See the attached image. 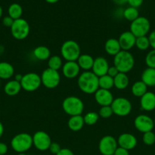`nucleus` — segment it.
<instances>
[{
    "label": "nucleus",
    "instance_id": "nucleus-1",
    "mask_svg": "<svg viewBox=\"0 0 155 155\" xmlns=\"http://www.w3.org/2000/svg\"><path fill=\"white\" fill-rule=\"evenodd\" d=\"M78 86L82 92L94 94L99 89V77L92 71H84L78 77Z\"/></svg>",
    "mask_w": 155,
    "mask_h": 155
},
{
    "label": "nucleus",
    "instance_id": "nucleus-2",
    "mask_svg": "<svg viewBox=\"0 0 155 155\" xmlns=\"http://www.w3.org/2000/svg\"><path fill=\"white\" fill-rule=\"evenodd\" d=\"M113 64L120 73L127 74L135 66V58L129 51L121 50L114 56Z\"/></svg>",
    "mask_w": 155,
    "mask_h": 155
},
{
    "label": "nucleus",
    "instance_id": "nucleus-3",
    "mask_svg": "<svg viewBox=\"0 0 155 155\" xmlns=\"http://www.w3.org/2000/svg\"><path fill=\"white\" fill-rule=\"evenodd\" d=\"M33 146V137L27 133H20L11 140V147L15 152L25 153Z\"/></svg>",
    "mask_w": 155,
    "mask_h": 155
},
{
    "label": "nucleus",
    "instance_id": "nucleus-4",
    "mask_svg": "<svg viewBox=\"0 0 155 155\" xmlns=\"http://www.w3.org/2000/svg\"><path fill=\"white\" fill-rule=\"evenodd\" d=\"M62 107L65 114L71 116L81 115L84 108V104L82 100L74 95H70L63 100Z\"/></svg>",
    "mask_w": 155,
    "mask_h": 155
},
{
    "label": "nucleus",
    "instance_id": "nucleus-5",
    "mask_svg": "<svg viewBox=\"0 0 155 155\" xmlns=\"http://www.w3.org/2000/svg\"><path fill=\"white\" fill-rule=\"evenodd\" d=\"M60 53L62 58L66 61H77L81 55V48L75 41L67 40L62 43Z\"/></svg>",
    "mask_w": 155,
    "mask_h": 155
},
{
    "label": "nucleus",
    "instance_id": "nucleus-6",
    "mask_svg": "<svg viewBox=\"0 0 155 155\" xmlns=\"http://www.w3.org/2000/svg\"><path fill=\"white\" fill-rule=\"evenodd\" d=\"M10 29L12 36L18 40L26 39L29 36L30 30L29 23L22 18L15 20Z\"/></svg>",
    "mask_w": 155,
    "mask_h": 155
},
{
    "label": "nucleus",
    "instance_id": "nucleus-7",
    "mask_svg": "<svg viewBox=\"0 0 155 155\" xmlns=\"http://www.w3.org/2000/svg\"><path fill=\"white\" fill-rule=\"evenodd\" d=\"M150 29V23L145 17L139 16L137 19L131 22L129 31L135 37L147 36Z\"/></svg>",
    "mask_w": 155,
    "mask_h": 155
},
{
    "label": "nucleus",
    "instance_id": "nucleus-8",
    "mask_svg": "<svg viewBox=\"0 0 155 155\" xmlns=\"http://www.w3.org/2000/svg\"><path fill=\"white\" fill-rule=\"evenodd\" d=\"M41 77L35 72H30L23 75L21 81V88L28 92L37 90L41 86Z\"/></svg>",
    "mask_w": 155,
    "mask_h": 155
},
{
    "label": "nucleus",
    "instance_id": "nucleus-9",
    "mask_svg": "<svg viewBox=\"0 0 155 155\" xmlns=\"http://www.w3.org/2000/svg\"><path fill=\"white\" fill-rule=\"evenodd\" d=\"M111 107L113 111V114L118 117H126L131 113L132 105L131 101L126 98L119 97L114 98L113 101L111 104Z\"/></svg>",
    "mask_w": 155,
    "mask_h": 155
},
{
    "label": "nucleus",
    "instance_id": "nucleus-10",
    "mask_svg": "<svg viewBox=\"0 0 155 155\" xmlns=\"http://www.w3.org/2000/svg\"><path fill=\"white\" fill-rule=\"evenodd\" d=\"M41 77V83L47 89H55L59 85L61 77L59 71L46 68L43 71Z\"/></svg>",
    "mask_w": 155,
    "mask_h": 155
},
{
    "label": "nucleus",
    "instance_id": "nucleus-11",
    "mask_svg": "<svg viewBox=\"0 0 155 155\" xmlns=\"http://www.w3.org/2000/svg\"><path fill=\"white\" fill-rule=\"evenodd\" d=\"M117 148V140L112 136H103L99 142V151L102 155H113Z\"/></svg>",
    "mask_w": 155,
    "mask_h": 155
},
{
    "label": "nucleus",
    "instance_id": "nucleus-12",
    "mask_svg": "<svg viewBox=\"0 0 155 155\" xmlns=\"http://www.w3.org/2000/svg\"><path fill=\"white\" fill-rule=\"evenodd\" d=\"M33 145L37 150L41 151H45L49 150L52 140L50 136L47 133L44 131H37L33 134Z\"/></svg>",
    "mask_w": 155,
    "mask_h": 155
},
{
    "label": "nucleus",
    "instance_id": "nucleus-13",
    "mask_svg": "<svg viewBox=\"0 0 155 155\" xmlns=\"http://www.w3.org/2000/svg\"><path fill=\"white\" fill-rule=\"evenodd\" d=\"M134 126L140 133H147L152 131L154 127L153 120L145 114H140L134 120Z\"/></svg>",
    "mask_w": 155,
    "mask_h": 155
},
{
    "label": "nucleus",
    "instance_id": "nucleus-14",
    "mask_svg": "<svg viewBox=\"0 0 155 155\" xmlns=\"http://www.w3.org/2000/svg\"><path fill=\"white\" fill-rule=\"evenodd\" d=\"M118 146L128 150H132L137 146L138 140L134 135L129 133H122L117 139Z\"/></svg>",
    "mask_w": 155,
    "mask_h": 155
},
{
    "label": "nucleus",
    "instance_id": "nucleus-15",
    "mask_svg": "<svg viewBox=\"0 0 155 155\" xmlns=\"http://www.w3.org/2000/svg\"><path fill=\"white\" fill-rule=\"evenodd\" d=\"M94 99L99 105L103 107V106L111 105V104L113 101L114 98L113 95L110 92V90L99 89L94 93Z\"/></svg>",
    "mask_w": 155,
    "mask_h": 155
},
{
    "label": "nucleus",
    "instance_id": "nucleus-16",
    "mask_svg": "<svg viewBox=\"0 0 155 155\" xmlns=\"http://www.w3.org/2000/svg\"><path fill=\"white\" fill-rule=\"evenodd\" d=\"M109 63L108 61L103 57H97L94 59V64H93L91 71L95 74L97 77H100L107 74L109 69Z\"/></svg>",
    "mask_w": 155,
    "mask_h": 155
},
{
    "label": "nucleus",
    "instance_id": "nucleus-17",
    "mask_svg": "<svg viewBox=\"0 0 155 155\" xmlns=\"http://www.w3.org/2000/svg\"><path fill=\"white\" fill-rule=\"evenodd\" d=\"M135 40L136 37L129 30L121 33L118 39L121 49L124 51H129L135 46Z\"/></svg>",
    "mask_w": 155,
    "mask_h": 155
},
{
    "label": "nucleus",
    "instance_id": "nucleus-18",
    "mask_svg": "<svg viewBox=\"0 0 155 155\" xmlns=\"http://www.w3.org/2000/svg\"><path fill=\"white\" fill-rule=\"evenodd\" d=\"M80 71L77 61H66L62 68V74L67 79L76 78L80 75Z\"/></svg>",
    "mask_w": 155,
    "mask_h": 155
},
{
    "label": "nucleus",
    "instance_id": "nucleus-19",
    "mask_svg": "<svg viewBox=\"0 0 155 155\" xmlns=\"http://www.w3.org/2000/svg\"><path fill=\"white\" fill-rule=\"evenodd\" d=\"M141 109L144 111H152L155 109V93L147 91L140 98Z\"/></svg>",
    "mask_w": 155,
    "mask_h": 155
},
{
    "label": "nucleus",
    "instance_id": "nucleus-20",
    "mask_svg": "<svg viewBox=\"0 0 155 155\" xmlns=\"http://www.w3.org/2000/svg\"><path fill=\"white\" fill-rule=\"evenodd\" d=\"M104 49L108 54L112 56H115L122 50L118 39H114V38H110L106 41Z\"/></svg>",
    "mask_w": 155,
    "mask_h": 155
},
{
    "label": "nucleus",
    "instance_id": "nucleus-21",
    "mask_svg": "<svg viewBox=\"0 0 155 155\" xmlns=\"http://www.w3.org/2000/svg\"><path fill=\"white\" fill-rule=\"evenodd\" d=\"M21 89L22 88L20 82L16 81L15 80H9L5 85L4 92L9 96H15L21 92Z\"/></svg>",
    "mask_w": 155,
    "mask_h": 155
},
{
    "label": "nucleus",
    "instance_id": "nucleus-22",
    "mask_svg": "<svg viewBox=\"0 0 155 155\" xmlns=\"http://www.w3.org/2000/svg\"><path fill=\"white\" fill-rule=\"evenodd\" d=\"M141 81L147 87L155 86V68H147L141 74Z\"/></svg>",
    "mask_w": 155,
    "mask_h": 155
},
{
    "label": "nucleus",
    "instance_id": "nucleus-23",
    "mask_svg": "<svg viewBox=\"0 0 155 155\" xmlns=\"http://www.w3.org/2000/svg\"><path fill=\"white\" fill-rule=\"evenodd\" d=\"M94 58L88 54H81L77 60V63L81 69L84 71H89L92 69Z\"/></svg>",
    "mask_w": 155,
    "mask_h": 155
},
{
    "label": "nucleus",
    "instance_id": "nucleus-24",
    "mask_svg": "<svg viewBox=\"0 0 155 155\" xmlns=\"http://www.w3.org/2000/svg\"><path fill=\"white\" fill-rule=\"evenodd\" d=\"M84 126V121L82 115L71 116L68 119V127L73 132L80 131Z\"/></svg>",
    "mask_w": 155,
    "mask_h": 155
},
{
    "label": "nucleus",
    "instance_id": "nucleus-25",
    "mask_svg": "<svg viewBox=\"0 0 155 155\" xmlns=\"http://www.w3.org/2000/svg\"><path fill=\"white\" fill-rule=\"evenodd\" d=\"M15 74V68L9 62H0V80H9Z\"/></svg>",
    "mask_w": 155,
    "mask_h": 155
},
{
    "label": "nucleus",
    "instance_id": "nucleus-26",
    "mask_svg": "<svg viewBox=\"0 0 155 155\" xmlns=\"http://www.w3.org/2000/svg\"><path fill=\"white\" fill-rule=\"evenodd\" d=\"M114 86L119 90H123L129 86V79L127 74L119 73L114 77Z\"/></svg>",
    "mask_w": 155,
    "mask_h": 155
},
{
    "label": "nucleus",
    "instance_id": "nucleus-27",
    "mask_svg": "<svg viewBox=\"0 0 155 155\" xmlns=\"http://www.w3.org/2000/svg\"><path fill=\"white\" fill-rule=\"evenodd\" d=\"M33 54L39 61H46L50 58V50L48 47L44 45H39L36 47L33 51Z\"/></svg>",
    "mask_w": 155,
    "mask_h": 155
},
{
    "label": "nucleus",
    "instance_id": "nucleus-28",
    "mask_svg": "<svg viewBox=\"0 0 155 155\" xmlns=\"http://www.w3.org/2000/svg\"><path fill=\"white\" fill-rule=\"evenodd\" d=\"M131 91L134 96L137 98H141L147 92V86L141 80L136 81L132 84Z\"/></svg>",
    "mask_w": 155,
    "mask_h": 155
},
{
    "label": "nucleus",
    "instance_id": "nucleus-29",
    "mask_svg": "<svg viewBox=\"0 0 155 155\" xmlns=\"http://www.w3.org/2000/svg\"><path fill=\"white\" fill-rule=\"evenodd\" d=\"M8 14L13 20H17L21 18L23 14V8L21 5L18 3H12L8 8Z\"/></svg>",
    "mask_w": 155,
    "mask_h": 155
},
{
    "label": "nucleus",
    "instance_id": "nucleus-30",
    "mask_svg": "<svg viewBox=\"0 0 155 155\" xmlns=\"http://www.w3.org/2000/svg\"><path fill=\"white\" fill-rule=\"evenodd\" d=\"M114 86V79L106 74L99 77V89L109 90Z\"/></svg>",
    "mask_w": 155,
    "mask_h": 155
},
{
    "label": "nucleus",
    "instance_id": "nucleus-31",
    "mask_svg": "<svg viewBox=\"0 0 155 155\" xmlns=\"http://www.w3.org/2000/svg\"><path fill=\"white\" fill-rule=\"evenodd\" d=\"M122 15L125 19L132 22L139 17V12H138V8L129 6V7H128L127 8L123 11Z\"/></svg>",
    "mask_w": 155,
    "mask_h": 155
},
{
    "label": "nucleus",
    "instance_id": "nucleus-32",
    "mask_svg": "<svg viewBox=\"0 0 155 155\" xmlns=\"http://www.w3.org/2000/svg\"><path fill=\"white\" fill-rule=\"evenodd\" d=\"M62 59L59 55L50 56L48 59V68L55 71H59L60 68H62Z\"/></svg>",
    "mask_w": 155,
    "mask_h": 155
},
{
    "label": "nucleus",
    "instance_id": "nucleus-33",
    "mask_svg": "<svg viewBox=\"0 0 155 155\" xmlns=\"http://www.w3.org/2000/svg\"><path fill=\"white\" fill-rule=\"evenodd\" d=\"M135 46L141 51H145L150 47L148 36H140L137 37L135 40Z\"/></svg>",
    "mask_w": 155,
    "mask_h": 155
},
{
    "label": "nucleus",
    "instance_id": "nucleus-34",
    "mask_svg": "<svg viewBox=\"0 0 155 155\" xmlns=\"http://www.w3.org/2000/svg\"><path fill=\"white\" fill-rule=\"evenodd\" d=\"M83 117L84 121V124L88 126H92L94 125L95 124H97L100 116H99L98 114L96 113V112L91 111L87 113Z\"/></svg>",
    "mask_w": 155,
    "mask_h": 155
},
{
    "label": "nucleus",
    "instance_id": "nucleus-35",
    "mask_svg": "<svg viewBox=\"0 0 155 155\" xmlns=\"http://www.w3.org/2000/svg\"><path fill=\"white\" fill-rule=\"evenodd\" d=\"M142 142L144 145L150 146L155 144V133L152 131L143 133Z\"/></svg>",
    "mask_w": 155,
    "mask_h": 155
},
{
    "label": "nucleus",
    "instance_id": "nucleus-36",
    "mask_svg": "<svg viewBox=\"0 0 155 155\" xmlns=\"http://www.w3.org/2000/svg\"><path fill=\"white\" fill-rule=\"evenodd\" d=\"M145 64L147 68H155V50L149 51L145 57Z\"/></svg>",
    "mask_w": 155,
    "mask_h": 155
},
{
    "label": "nucleus",
    "instance_id": "nucleus-37",
    "mask_svg": "<svg viewBox=\"0 0 155 155\" xmlns=\"http://www.w3.org/2000/svg\"><path fill=\"white\" fill-rule=\"evenodd\" d=\"M99 116L102 118H109L113 114V111L112 110V107L111 106H103V107H100V110H99L98 113Z\"/></svg>",
    "mask_w": 155,
    "mask_h": 155
},
{
    "label": "nucleus",
    "instance_id": "nucleus-38",
    "mask_svg": "<svg viewBox=\"0 0 155 155\" xmlns=\"http://www.w3.org/2000/svg\"><path fill=\"white\" fill-rule=\"evenodd\" d=\"M61 149H62V148H61L60 145L57 143V142H52L51 145H50V148H49V151H50V153L55 155L57 154Z\"/></svg>",
    "mask_w": 155,
    "mask_h": 155
},
{
    "label": "nucleus",
    "instance_id": "nucleus-39",
    "mask_svg": "<svg viewBox=\"0 0 155 155\" xmlns=\"http://www.w3.org/2000/svg\"><path fill=\"white\" fill-rule=\"evenodd\" d=\"M143 1L144 0H128L127 3L129 5L130 7L138 8L143 4Z\"/></svg>",
    "mask_w": 155,
    "mask_h": 155
},
{
    "label": "nucleus",
    "instance_id": "nucleus-40",
    "mask_svg": "<svg viewBox=\"0 0 155 155\" xmlns=\"http://www.w3.org/2000/svg\"><path fill=\"white\" fill-rule=\"evenodd\" d=\"M119 73H120L119 71V70L117 69V68L113 65V66L109 67V69H108L107 74H107V75H109V77L114 78V77H115V76L119 74Z\"/></svg>",
    "mask_w": 155,
    "mask_h": 155
},
{
    "label": "nucleus",
    "instance_id": "nucleus-41",
    "mask_svg": "<svg viewBox=\"0 0 155 155\" xmlns=\"http://www.w3.org/2000/svg\"><path fill=\"white\" fill-rule=\"evenodd\" d=\"M14 21H15V20H13L11 17H9V15H8V16H5L3 18L2 24L3 25L5 26V27H11L12 26V24H13Z\"/></svg>",
    "mask_w": 155,
    "mask_h": 155
},
{
    "label": "nucleus",
    "instance_id": "nucleus-42",
    "mask_svg": "<svg viewBox=\"0 0 155 155\" xmlns=\"http://www.w3.org/2000/svg\"><path fill=\"white\" fill-rule=\"evenodd\" d=\"M148 39L150 42V46L155 50V30L150 32L148 36Z\"/></svg>",
    "mask_w": 155,
    "mask_h": 155
},
{
    "label": "nucleus",
    "instance_id": "nucleus-43",
    "mask_svg": "<svg viewBox=\"0 0 155 155\" xmlns=\"http://www.w3.org/2000/svg\"><path fill=\"white\" fill-rule=\"evenodd\" d=\"M113 155H129V151L125 148L118 146Z\"/></svg>",
    "mask_w": 155,
    "mask_h": 155
},
{
    "label": "nucleus",
    "instance_id": "nucleus-44",
    "mask_svg": "<svg viewBox=\"0 0 155 155\" xmlns=\"http://www.w3.org/2000/svg\"><path fill=\"white\" fill-rule=\"evenodd\" d=\"M8 145L4 142H0V155H5L8 152Z\"/></svg>",
    "mask_w": 155,
    "mask_h": 155
},
{
    "label": "nucleus",
    "instance_id": "nucleus-45",
    "mask_svg": "<svg viewBox=\"0 0 155 155\" xmlns=\"http://www.w3.org/2000/svg\"><path fill=\"white\" fill-rule=\"evenodd\" d=\"M56 155H74L73 151L68 148H62Z\"/></svg>",
    "mask_w": 155,
    "mask_h": 155
},
{
    "label": "nucleus",
    "instance_id": "nucleus-46",
    "mask_svg": "<svg viewBox=\"0 0 155 155\" xmlns=\"http://www.w3.org/2000/svg\"><path fill=\"white\" fill-rule=\"evenodd\" d=\"M112 2L118 5H123L127 3L128 0H112Z\"/></svg>",
    "mask_w": 155,
    "mask_h": 155
},
{
    "label": "nucleus",
    "instance_id": "nucleus-47",
    "mask_svg": "<svg viewBox=\"0 0 155 155\" xmlns=\"http://www.w3.org/2000/svg\"><path fill=\"white\" fill-rule=\"evenodd\" d=\"M22 77H23L22 74H16V75L15 76V80H16V81L20 82V83H21V80H22Z\"/></svg>",
    "mask_w": 155,
    "mask_h": 155
},
{
    "label": "nucleus",
    "instance_id": "nucleus-48",
    "mask_svg": "<svg viewBox=\"0 0 155 155\" xmlns=\"http://www.w3.org/2000/svg\"><path fill=\"white\" fill-rule=\"evenodd\" d=\"M3 133H4V127H3V124L0 121V139L3 136Z\"/></svg>",
    "mask_w": 155,
    "mask_h": 155
},
{
    "label": "nucleus",
    "instance_id": "nucleus-49",
    "mask_svg": "<svg viewBox=\"0 0 155 155\" xmlns=\"http://www.w3.org/2000/svg\"><path fill=\"white\" fill-rule=\"evenodd\" d=\"M46 2L50 3V4H54V3H56L57 2H59V0H45Z\"/></svg>",
    "mask_w": 155,
    "mask_h": 155
},
{
    "label": "nucleus",
    "instance_id": "nucleus-50",
    "mask_svg": "<svg viewBox=\"0 0 155 155\" xmlns=\"http://www.w3.org/2000/svg\"><path fill=\"white\" fill-rule=\"evenodd\" d=\"M2 13H3L2 8V6L0 5V18H2Z\"/></svg>",
    "mask_w": 155,
    "mask_h": 155
},
{
    "label": "nucleus",
    "instance_id": "nucleus-51",
    "mask_svg": "<svg viewBox=\"0 0 155 155\" xmlns=\"http://www.w3.org/2000/svg\"><path fill=\"white\" fill-rule=\"evenodd\" d=\"M18 155H27V154H26L25 153H21V154H18Z\"/></svg>",
    "mask_w": 155,
    "mask_h": 155
},
{
    "label": "nucleus",
    "instance_id": "nucleus-52",
    "mask_svg": "<svg viewBox=\"0 0 155 155\" xmlns=\"http://www.w3.org/2000/svg\"><path fill=\"white\" fill-rule=\"evenodd\" d=\"M153 124H154V127H155V118L154 120H153Z\"/></svg>",
    "mask_w": 155,
    "mask_h": 155
}]
</instances>
